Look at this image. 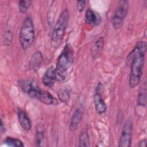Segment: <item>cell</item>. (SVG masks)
Wrapping results in <instances>:
<instances>
[{
    "mask_svg": "<svg viewBox=\"0 0 147 147\" xmlns=\"http://www.w3.org/2000/svg\"><path fill=\"white\" fill-rule=\"evenodd\" d=\"M146 50V42L140 41L128 55L129 60H131L129 84L131 88L136 87L140 83L144 65Z\"/></svg>",
    "mask_w": 147,
    "mask_h": 147,
    "instance_id": "obj_1",
    "label": "cell"
},
{
    "mask_svg": "<svg viewBox=\"0 0 147 147\" xmlns=\"http://www.w3.org/2000/svg\"><path fill=\"white\" fill-rule=\"evenodd\" d=\"M74 61V51L69 44H67L57 58L55 68L56 81L66 79Z\"/></svg>",
    "mask_w": 147,
    "mask_h": 147,
    "instance_id": "obj_2",
    "label": "cell"
},
{
    "mask_svg": "<svg viewBox=\"0 0 147 147\" xmlns=\"http://www.w3.org/2000/svg\"><path fill=\"white\" fill-rule=\"evenodd\" d=\"M69 18L68 11L67 9H64L55 23L51 39V46L55 49L58 48L62 43Z\"/></svg>",
    "mask_w": 147,
    "mask_h": 147,
    "instance_id": "obj_3",
    "label": "cell"
},
{
    "mask_svg": "<svg viewBox=\"0 0 147 147\" xmlns=\"http://www.w3.org/2000/svg\"><path fill=\"white\" fill-rule=\"evenodd\" d=\"M35 32L33 20L30 17H26L22 23L19 34L21 46L24 50L29 49L34 40Z\"/></svg>",
    "mask_w": 147,
    "mask_h": 147,
    "instance_id": "obj_4",
    "label": "cell"
},
{
    "mask_svg": "<svg viewBox=\"0 0 147 147\" xmlns=\"http://www.w3.org/2000/svg\"><path fill=\"white\" fill-rule=\"evenodd\" d=\"M129 9V2L127 1H120L118 2L117 8L111 20L113 27L115 29L121 28L123 24Z\"/></svg>",
    "mask_w": 147,
    "mask_h": 147,
    "instance_id": "obj_5",
    "label": "cell"
},
{
    "mask_svg": "<svg viewBox=\"0 0 147 147\" xmlns=\"http://www.w3.org/2000/svg\"><path fill=\"white\" fill-rule=\"evenodd\" d=\"M133 123L130 119H127L122 127L121 134L118 142L119 147H130L131 145Z\"/></svg>",
    "mask_w": 147,
    "mask_h": 147,
    "instance_id": "obj_6",
    "label": "cell"
},
{
    "mask_svg": "<svg viewBox=\"0 0 147 147\" xmlns=\"http://www.w3.org/2000/svg\"><path fill=\"white\" fill-rule=\"evenodd\" d=\"M102 84L99 83L96 88L95 94L94 95V102L96 111L100 115L104 114L107 109L106 104L100 93Z\"/></svg>",
    "mask_w": 147,
    "mask_h": 147,
    "instance_id": "obj_7",
    "label": "cell"
},
{
    "mask_svg": "<svg viewBox=\"0 0 147 147\" xmlns=\"http://www.w3.org/2000/svg\"><path fill=\"white\" fill-rule=\"evenodd\" d=\"M19 86L21 90L29 96L36 99L37 95L40 90V88L36 84L32 81L20 80L18 83Z\"/></svg>",
    "mask_w": 147,
    "mask_h": 147,
    "instance_id": "obj_8",
    "label": "cell"
},
{
    "mask_svg": "<svg viewBox=\"0 0 147 147\" xmlns=\"http://www.w3.org/2000/svg\"><path fill=\"white\" fill-rule=\"evenodd\" d=\"M56 76L55 72V68L53 67H50L47 69L42 76V83L45 86L49 88H52L54 86Z\"/></svg>",
    "mask_w": 147,
    "mask_h": 147,
    "instance_id": "obj_9",
    "label": "cell"
},
{
    "mask_svg": "<svg viewBox=\"0 0 147 147\" xmlns=\"http://www.w3.org/2000/svg\"><path fill=\"white\" fill-rule=\"evenodd\" d=\"M36 99L47 105H56L57 104V100L49 92L41 90L39 91Z\"/></svg>",
    "mask_w": 147,
    "mask_h": 147,
    "instance_id": "obj_10",
    "label": "cell"
},
{
    "mask_svg": "<svg viewBox=\"0 0 147 147\" xmlns=\"http://www.w3.org/2000/svg\"><path fill=\"white\" fill-rule=\"evenodd\" d=\"M17 116L21 127L26 131H29L32 127V123L26 113L23 110L18 109L17 111Z\"/></svg>",
    "mask_w": 147,
    "mask_h": 147,
    "instance_id": "obj_11",
    "label": "cell"
},
{
    "mask_svg": "<svg viewBox=\"0 0 147 147\" xmlns=\"http://www.w3.org/2000/svg\"><path fill=\"white\" fill-rule=\"evenodd\" d=\"M42 60H43V58H42V53H41V52L39 51L36 52L33 55L30 60L29 65V69L31 71H35V72L38 71L39 68L41 65Z\"/></svg>",
    "mask_w": 147,
    "mask_h": 147,
    "instance_id": "obj_12",
    "label": "cell"
},
{
    "mask_svg": "<svg viewBox=\"0 0 147 147\" xmlns=\"http://www.w3.org/2000/svg\"><path fill=\"white\" fill-rule=\"evenodd\" d=\"M83 119V113L80 109H76L74 112L71 118L69 129L74 131L77 129Z\"/></svg>",
    "mask_w": 147,
    "mask_h": 147,
    "instance_id": "obj_13",
    "label": "cell"
},
{
    "mask_svg": "<svg viewBox=\"0 0 147 147\" xmlns=\"http://www.w3.org/2000/svg\"><path fill=\"white\" fill-rule=\"evenodd\" d=\"M103 46L104 38L103 36H100L96 40L91 49V53L94 59H97L100 56L102 53Z\"/></svg>",
    "mask_w": 147,
    "mask_h": 147,
    "instance_id": "obj_14",
    "label": "cell"
},
{
    "mask_svg": "<svg viewBox=\"0 0 147 147\" xmlns=\"http://www.w3.org/2000/svg\"><path fill=\"white\" fill-rule=\"evenodd\" d=\"M85 20L87 24L91 25H96L99 24L100 17H98L94 11L88 9L85 13Z\"/></svg>",
    "mask_w": 147,
    "mask_h": 147,
    "instance_id": "obj_15",
    "label": "cell"
},
{
    "mask_svg": "<svg viewBox=\"0 0 147 147\" xmlns=\"http://www.w3.org/2000/svg\"><path fill=\"white\" fill-rule=\"evenodd\" d=\"M79 146L88 147L90 144V137L87 130H83L81 132L79 137Z\"/></svg>",
    "mask_w": 147,
    "mask_h": 147,
    "instance_id": "obj_16",
    "label": "cell"
},
{
    "mask_svg": "<svg viewBox=\"0 0 147 147\" xmlns=\"http://www.w3.org/2000/svg\"><path fill=\"white\" fill-rule=\"evenodd\" d=\"M4 143L10 146H15V147H22L24 146L23 142L18 138L7 137L4 140Z\"/></svg>",
    "mask_w": 147,
    "mask_h": 147,
    "instance_id": "obj_17",
    "label": "cell"
},
{
    "mask_svg": "<svg viewBox=\"0 0 147 147\" xmlns=\"http://www.w3.org/2000/svg\"><path fill=\"white\" fill-rule=\"evenodd\" d=\"M44 134L43 128L41 126L37 127L35 136V143L37 146H41L44 142Z\"/></svg>",
    "mask_w": 147,
    "mask_h": 147,
    "instance_id": "obj_18",
    "label": "cell"
},
{
    "mask_svg": "<svg viewBox=\"0 0 147 147\" xmlns=\"http://www.w3.org/2000/svg\"><path fill=\"white\" fill-rule=\"evenodd\" d=\"M70 92L68 88H61L58 92V97L60 100L63 102H67L69 99Z\"/></svg>",
    "mask_w": 147,
    "mask_h": 147,
    "instance_id": "obj_19",
    "label": "cell"
},
{
    "mask_svg": "<svg viewBox=\"0 0 147 147\" xmlns=\"http://www.w3.org/2000/svg\"><path fill=\"white\" fill-rule=\"evenodd\" d=\"M32 3V1L30 0L19 1L18 4V9L20 12L22 14L25 13L29 9Z\"/></svg>",
    "mask_w": 147,
    "mask_h": 147,
    "instance_id": "obj_20",
    "label": "cell"
},
{
    "mask_svg": "<svg viewBox=\"0 0 147 147\" xmlns=\"http://www.w3.org/2000/svg\"><path fill=\"white\" fill-rule=\"evenodd\" d=\"M146 101V89L142 90V91H140L138 95L137 98V104L139 106H145Z\"/></svg>",
    "mask_w": 147,
    "mask_h": 147,
    "instance_id": "obj_21",
    "label": "cell"
},
{
    "mask_svg": "<svg viewBox=\"0 0 147 147\" xmlns=\"http://www.w3.org/2000/svg\"><path fill=\"white\" fill-rule=\"evenodd\" d=\"M13 38V34L11 32V31L7 30L4 33V36H3V42L4 44L6 45H10V44Z\"/></svg>",
    "mask_w": 147,
    "mask_h": 147,
    "instance_id": "obj_22",
    "label": "cell"
},
{
    "mask_svg": "<svg viewBox=\"0 0 147 147\" xmlns=\"http://www.w3.org/2000/svg\"><path fill=\"white\" fill-rule=\"evenodd\" d=\"M85 4H86L85 1H77V9L79 12H82L84 10L86 6Z\"/></svg>",
    "mask_w": 147,
    "mask_h": 147,
    "instance_id": "obj_23",
    "label": "cell"
},
{
    "mask_svg": "<svg viewBox=\"0 0 147 147\" xmlns=\"http://www.w3.org/2000/svg\"><path fill=\"white\" fill-rule=\"evenodd\" d=\"M146 139L145 138V139H143V140H141L138 142V146H140V147H145L146 146Z\"/></svg>",
    "mask_w": 147,
    "mask_h": 147,
    "instance_id": "obj_24",
    "label": "cell"
},
{
    "mask_svg": "<svg viewBox=\"0 0 147 147\" xmlns=\"http://www.w3.org/2000/svg\"><path fill=\"white\" fill-rule=\"evenodd\" d=\"M0 131H1V134H3V133L4 131H5V125L3 124V122L2 120H1V122Z\"/></svg>",
    "mask_w": 147,
    "mask_h": 147,
    "instance_id": "obj_25",
    "label": "cell"
}]
</instances>
